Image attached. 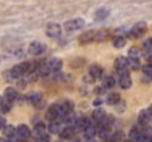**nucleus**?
<instances>
[{
  "label": "nucleus",
  "instance_id": "9d476101",
  "mask_svg": "<svg viewBox=\"0 0 152 142\" xmlns=\"http://www.w3.org/2000/svg\"><path fill=\"white\" fill-rule=\"evenodd\" d=\"M89 126H90V118L81 117V118H78V124H77V127H75V132L84 130V129H87Z\"/></svg>",
  "mask_w": 152,
  "mask_h": 142
},
{
  "label": "nucleus",
  "instance_id": "dca6fc26",
  "mask_svg": "<svg viewBox=\"0 0 152 142\" xmlns=\"http://www.w3.org/2000/svg\"><path fill=\"white\" fill-rule=\"evenodd\" d=\"M152 120V116L149 114V111H140L139 114V123L140 124H148Z\"/></svg>",
  "mask_w": 152,
  "mask_h": 142
},
{
  "label": "nucleus",
  "instance_id": "423d86ee",
  "mask_svg": "<svg viewBox=\"0 0 152 142\" xmlns=\"http://www.w3.org/2000/svg\"><path fill=\"white\" fill-rule=\"evenodd\" d=\"M16 135H18V138H19V139H28V138L31 136V130H30V127H28V126L21 124V126H18V127H16Z\"/></svg>",
  "mask_w": 152,
  "mask_h": 142
},
{
  "label": "nucleus",
  "instance_id": "4be33fe9",
  "mask_svg": "<svg viewBox=\"0 0 152 142\" xmlns=\"http://www.w3.org/2000/svg\"><path fill=\"white\" fill-rule=\"evenodd\" d=\"M112 45H114V47H117V49H121V47L126 46V39H124L123 36H118V37L114 39Z\"/></svg>",
  "mask_w": 152,
  "mask_h": 142
},
{
  "label": "nucleus",
  "instance_id": "4468645a",
  "mask_svg": "<svg viewBox=\"0 0 152 142\" xmlns=\"http://www.w3.org/2000/svg\"><path fill=\"white\" fill-rule=\"evenodd\" d=\"M48 65H49V68H50L53 73H58V71L62 68V61H61V59H50V61L48 62Z\"/></svg>",
  "mask_w": 152,
  "mask_h": 142
},
{
  "label": "nucleus",
  "instance_id": "f8f14e48",
  "mask_svg": "<svg viewBox=\"0 0 152 142\" xmlns=\"http://www.w3.org/2000/svg\"><path fill=\"white\" fill-rule=\"evenodd\" d=\"M83 133H84V138H86V139H92V138H95V136L98 135V126H95V127L89 126L87 129L83 130Z\"/></svg>",
  "mask_w": 152,
  "mask_h": 142
},
{
  "label": "nucleus",
  "instance_id": "393cba45",
  "mask_svg": "<svg viewBox=\"0 0 152 142\" xmlns=\"http://www.w3.org/2000/svg\"><path fill=\"white\" fill-rule=\"evenodd\" d=\"M34 132H36V135H37V136H40V135H43V133L46 132V126H45L43 123H36Z\"/></svg>",
  "mask_w": 152,
  "mask_h": 142
},
{
  "label": "nucleus",
  "instance_id": "f3484780",
  "mask_svg": "<svg viewBox=\"0 0 152 142\" xmlns=\"http://www.w3.org/2000/svg\"><path fill=\"white\" fill-rule=\"evenodd\" d=\"M129 67V59L124 58V56H120L115 59V68L117 70H121V68H127Z\"/></svg>",
  "mask_w": 152,
  "mask_h": 142
},
{
  "label": "nucleus",
  "instance_id": "a211bd4d",
  "mask_svg": "<svg viewBox=\"0 0 152 142\" xmlns=\"http://www.w3.org/2000/svg\"><path fill=\"white\" fill-rule=\"evenodd\" d=\"M108 16H109V10H108V9H103V7H102V9H98L96 13H95V19H96V21H103V19L108 18Z\"/></svg>",
  "mask_w": 152,
  "mask_h": 142
},
{
  "label": "nucleus",
  "instance_id": "0eeeda50",
  "mask_svg": "<svg viewBox=\"0 0 152 142\" xmlns=\"http://www.w3.org/2000/svg\"><path fill=\"white\" fill-rule=\"evenodd\" d=\"M61 25H58V24H55V22H50V24H48V27H46V33H48V36H50V37H58V36H61Z\"/></svg>",
  "mask_w": 152,
  "mask_h": 142
},
{
  "label": "nucleus",
  "instance_id": "f257e3e1",
  "mask_svg": "<svg viewBox=\"0 0 152 142\" xmlns=\"http://www.w3.org/2000/svg\"><path fill=\"white\" fill-rule=\"evenodd\" d=\"M118 77H120V80H118L120 88H123V89H129V88L132 86V77H130L127 68H121V70H118Z\"/></svg>",
  "mask_w": 152,
  "mask_h": 142
},
{
  "label": "nucleus",
  "instance_id": "aec40b11",
  "mask_svg": "<svg viewBox=\"0 0 152 142\" xmlns=\"http://www.w3.org/2000/svg\"><path fill=\"white\" fill-rule=\"evenodd\" d=\"M93 40H95V31H87V33H84V34L81 36V39H80L81 43H89V42H93Z\"/></svg>",
  "mask_w": 152,
  "mask_h": 142
},
{
  "label": "nucleus",
  "instance_id": "39448f33",
  "mask_svg": "<svg viewBox=\"0 0 152 142\" xmlns=\"http://www.w3.org/2000/svg\"><path fill=\"white\" fill-rule=\"evenodd\" d=\"M59 116H61L59 105H52V107H49V110H48V113H46V118H48L49 121H52V120H58Z\"/></svg>",
  "mask_w": 152,
  "mask_h": 142
},
{
  "label": "nucleus",
  "instance_id": "cd10ccee",
  "mask_svg": "<svg viewBox=\"0 0 152 142\" xmlns=\"http://www.w3.org/2000/svg\"><path fill=\"white\" fill-rule=\"evenodd\" d=\"M30 102H33V104H37L39 101H42V95L40 93H31L28 95V98H27Z\"/></svg>",
  "mask_w": 152,
  "mask_h": 142
},
{
  "label": "nucleus",
  "instance_id": "ddd939ff",
  "mask_svg": "<svg viewBox=\"0 0 152 142\" xmlns=\"http://www.w3.org/2000/svg\"><path fill=\"white\" fill-rule=\"evenodd\" d=\"M89 73H90V76L93 77V79H99L102 76V73H103V70H102V67L101 65H92L90 67V70H89Z\"/></svg>",
  "mask_w": 152,
  "mask_h": 142
},
{
  "label": "nucleus",
  "instance_id": "f704fd0d",
  "mask_svg": "<svg viewBox=\"0 0 152 142\" xmlns=\"http://www.w3.org/2000/svg\"><path fill=\"white\" fill-rule=\"evenodd\" d=\"M4 126H6V120L4 118H0V129L4 127Z\"/></svg>",
  "mask_w": 152,
  "mask_h": 142
},
{
  "label": "nucleus",
  "instance_id": "e433bc0d",
  "mask_svg": "<svg viewBox=\"0 0 152 142\" xmlns=\"http://www.w3.org/2000/svg\"><path fill=\"white\" fill-rule=\"evenodd\" d=\"M148 61H149V64H152V55H149V58H148Z\"/></svg>",
  "mask_w": 152,
  "mask_h": 142
},
{
  "label": "nucleus",
  "instance_id": "9b49d317",
  "mask_svg": "<svg viewBox=\"0 0 152 142\" xmlns=\"http://www.w3.org/2000/svg\"><path fill=\"white\" fill-rule=\"evenodd\" d=\"M4 98L9 101H16L18 99V90L13 88H6L4 89Z\"/></svg>",
  "mask_w": 152,
  "mask_h": 142
},
{
  "label": "nucleus",
  "instance_id": "bb28decb",
  "mask_svg": "<svg viewBox=\"0 0 152 142\" xmlns=\"http://www.w3.org/2000/svg\"><path fill=\"white\" fill-rule=\"evenodd\" d=\"M10 102H12V101H9V99H6V101H1L0 111H3V113H7V111H10Z\"/></svg>",
  "mask_w": 152,
  "mask_h": 142
},
{
  "label": "nucleus",
  "instance_id": "b1692460",
  "mask_svg": "<svg viewBox=\"0 0 152 142\" xmlns=\"http://www.w3.org/2000/svg\"><path fill=\"white\" fill-rule=\"evenodd\" d=\"M108 36V31L105 30H99V31H95V40L96 42H101V40H105Z\"/></svg>",
  "mask_w": 152,
  "mask_h": 142
},
{
  "label": "nucleus",
  "instance_id": "72a5a7b5",
  "mask_svg": "<svg viewBox=\"0 0 152 142\" xmlns=\"http://www.w3.org/2000/svg\"><path fill=\"white\" fill-rule=\"evenodd\" d=\"M93 80V77L90 76V73H89V76H86V77H83V82H86V83H89V82H92Z\"/></svg>",
  "mask_w": 152,
  "mask_h": 142
},
{
  "label": "nucleus",
  "instance_id": "a878e982",
  "mask_svg": "<svg viewBox=\"0 0 152 142\" xmlns=\"http://www.w3.org/2000/svg\"><path fill=\"white\" fill-rule=\"evenodd\" d=\"M142 132H143V130H139L137 127H134V129H132V132H130V138H132V139H134V141H139V138H140Z\"/></svg>",
  "mask_w": 152,
  "mask_h": 142
},
{
  "label": "nucleus",
  "instance_id": "412c9836",
  "mask_svg": "<svg viewBox=\"0 0 152 142\" xmlns=\"http://www.w3.org/2000/svg\"><path fill=\"white\" fill-rule=\"evenodd\" d=\"M120 101L121 99H120V95L118 93H111L108 95V98H106V104L108 105H117Z\"/></svg>",
  "mask_w": 152,
  "mask_h": 142
},
{
  "label": "nucleus",
  "instance_id": "58836bf2",
  "mask_svg": "<svg viewBox=\"0 0 152 142\" xmlns=\"http://www.w3.org/2000/svg\"><path fill=\"white\" fill-rule=\"evenodd\" d=\"M0 105H1V98H0Z\"/></svg>",
  "mask_w": 152,
  "mask_h": 142
},
{
  "label": "nucleus",
  "instance_id": "4c0bfd02",
  "mask_svg": "<svg viewBox=\"0 0 152 142\" xmlns=\"http://www.w3.org/2000/svg\"><path fill=\"white\" fill-rule=\"evenodd\" d=\"M148 111H149V114H151V116H152V105H151V107H149V110H148Z\"/></svg>",
  "mask_w": 152,
  "mask_h": 142
},
{
  "label": "nucleus",
  "instance_id": "c9c22d12",
  "mask_svg": "<svg viewBox=\"0 0 152 142\" xmlns=\"http://www.w3.org/2000/svg\"><path fill=\"white\" fill-rule=\"evenodd\" d=\"M95 105H101V99H96L95 101Z\"/></svg>",
  "mask_w": 152,
  "mask_h": 142
},
{
  "label": "nucleus",
  "instance_id": "5701e85b",
  "mask_svg": "<svg viewBox=\"0 0 152 142\" xmlns=\"http://www.w3.org/2000/svg\"><path fill=\"white\" fill-rule=\"evenodd\" d=\"M114 86H115V80H114L112 76H108V77L103 79V88L111 89V88H114Z\"/></svg>",
  "mask_w": 152,
  "mask_h": 142
},
{
  "label": "nucleus",
  "instance_id": "2f4dec72",
  "mask_svg": "<svg viewBox=\"0 0 152 142\" xmlns=\"http://www.w3.org/2000/svg\"><path fill=\"white\" fill-rule=\"evenodd\" d=\"M121 138H123V133H121V132H117L114 136H111V139H115V141H117V139H121Z\"/></svg>",
  "mask_w": 152,
  "mask_h": 142
},
{
  "label": "nucleus",
  "instance_id": "7c9ffc66",
  "mask_svg": "<svg viewBox=\"0 0 152 142\" xmlns=\"http://www.w3.org/2000/svg\"><path fill=\"white\" fill-rule=\"evenodd\" d=\"M142 70H143V74H145V76H151V77H152V64L145 65Z\"/></svg>",
  "mask_w": 152,
  "mask_h": 142
},
{
  "label": "nucleus",
  "instance_id": "6e6552de",
  "mask_svg": "<svg viewBox=\"0 0 152 142\" xmlns=\"http://www.w3.org/2000/svg\"><path fill=\"white\" fill-rule=\"evenodd\" d=\"M74 133H75V129L71 127V126H68V127H65V129H62L59 132V138L61 139H72Z\"/></svg>",
  "mask_w": 152,
  "mask_h": 142
},
{
  "label": "nucleus",
  "instance_id": "473e14b6",
  "mask_svg": "<svg viewBox=\"0 0 152 142\" xmlns=\"http://www.w3.org/2000/svg\"><path fill=\"white\" fill-rule=\"evenodd\" d=\"M37 138H39L40 141H49V139H50V136H49V135H45V133L40 135V136H37Z\"/></svg>",
  "mask_w": 152,
  "mask_h": 142
},
{
  "label": "nucleus",
  "instance_id": "2eb2a0df",
  "mask_svg": "<svg viewBox=\"0 0 152 142\" xmlns=\"http://www.w3.org/2000/svg\"><path fill=\"white\" fill-rule=\"evenodd\" d=\"M61 130H62V127H61V121L59 120H52L49 123V132L50 133H59Z\"/></svg>",
  "mask_w": 152,
  "mask_h": 142
},
{
  "label": "nucleus",
  "instance_id": "20e7f679",
  "mask_svg": "<svg viewBox=\"0 0 152 142\" xmlns=\"http://www.w3.org/2000/svg\"><path fill=\"white\" fill-rule=\"evenodd\" d=\"M46 50V46L40 42H33L30 46H28V53L33 55V56H37V55H42L43 52Z\"/></svg>",
  "mask_w": 152,
  "mask_h": 142
},
{
  "label": "nucleus",
  "instance_id": "1a4fd4ad",
  "mask_svg": "<svg viewBox=\"0 0 152 142\" xmlns=\"http://www.w3.org/2000/svg\"><path fill=\"white\" fill-rule=\"evenodd\" d=\"M4 135H6V138L9 139V141H15L16 139V129L13 127V126H4Z\"/></svg>",
  "mask_w": 152,
  "mask_h": 142
},
{
  "label": "nucleus",
  "instance_id": "6ab92c4d",
  "mask_svg": "<svg viewBox=\"0 0 152 142\" xmlns=\"http://www.w3.org/2000/svg\"><path fill=\"white\" fill-rule=\"evenodd\" d=\"M105 116H106V114L103 113V110H95V111H93V116H92V117H93L95 123L98 124V123H101L102 120L105 118Z\"/></svg>",
  "mask_w": 152,
  "mask_h": 142
},
{
  "label": "nucleus",
  "instance_id": "f03ea898",
  "mask_svg": "<svg viewBox=\"0 0 152 142\" xmlns=\"http://www.w3.org/2000/svg\"><path fill=\"white\" fill-rule=\"evenodd\" d=\"M84 27V19H81V18H75V19H69V21H66L65 22V30L66 31H77V30H80V28H83Z\"/></svg>",
  "mask_w": 152,
  "mask_h": 142
},
{
  "label": "nucleus",
  "instance_id": "c85d7f7f",
  "mask_svg": "<svg viewBox=\"0 0 152 142\" xmlns=\"http://www.w3.org/2000/svg\"><path fill=\"white\" fill-rule=\"evenodd\" d=\"M143 50H145L146 53H152V39L145 40V43H143Z\"/></svg>",
  "mask_w": 152,
  "mask_h": 142
},
{
  "label": "nucleus",
  "instance_id": "c756f323",
  "mask_svg": "<svg viewBox=\"0 0 152 142\" xmlns=\"http://www.w3.org/2000/svg\"><path fill=\"white\" fill-rule=\"evenodd\" d=\"M129 56H130V58H139V56H140V50H139L137 47H132V49L129 50Z\"/></svg>",
  "mask_w": 152,
  "mask_h": 142
},
{
  "label": "nucleus",
  "instance_id": "7ed1b4c3",
  "mask_svg": "<svg viewBox=\"0 0 152 142\" xmlns=\"http://www.w3.org/2000/svg\"><path fill=\"white\" fill-rule=\"evenodd\" d=\"M145 31H146V24H145V22H137V24L130 30L129 36L133 37V39H139L140 36H143Z\"/></svg>",
  "mask_w": 152,
  "mask_h": 142
}]
</instances>
